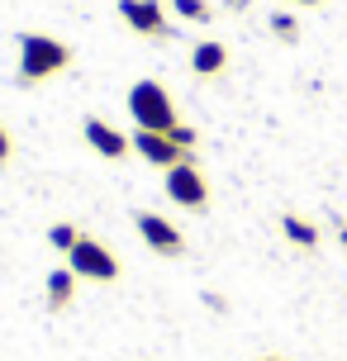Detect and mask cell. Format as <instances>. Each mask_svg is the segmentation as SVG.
Wrapping results in <instances>:
<instances>
[{
    "label": "cell",
    "instance_id": "cell-10",
    "mask_svg": "<svg viewBox=\"0 0 347 361\" xmlns=\"http://www.w3.org/2000/svg\"><path fill=\"white\" fill-rule=\"evenodd\" d=\"M76 271L72 267H53L48 271V281H43V305H48V314H67V309L76 305Z\"/></svg>",
    "mask_w": 347,
    "mask_h": 361
},
{
    "label": "cell",
    "instance_id": "cell-17",
    "mask_svg": "<svg viewBox=\"0 0 347 361\" xmlns=\"http://www.w3.org/2000/svg\"><path fill=\"white\" fill-rule=\"evenodd\" d=\"M295 5H324V0H295Z\"/></svg>",
    "mask_w": 347,
    "mask_h": 361
},
{
    "label": "cell",
    "instance_id": "cell-9",
    "mask_svg": "<svg viewBox=\"0 0 347 361\" xmlns=\"http://www.w3.org/2000/svg\"><path fill=\"white\" fill-rule=\"evenodd\" d=\"M229 43H219V38H200L195 48H190V72L200 76V81H214V76L229 72Z\"/></svg>",
    "mask_w": 347,
    "mask_h": 361
},
{
    "label": "cell",
    "instance_id": "cell-1",
    "mask_svg": "<svg viewBox=\"0 0 347 361\" xmlns=\"http://www.w3.org/2000/svg\"><path fill=\"white\" fill-rule=\"evenodd\" d=\"M76 62L72 43H62V38L53 34H19V86H43V81H53V76H62L67 67Z\"/></svg>",
    "mask_w": 347,
    "mask_h": 361
},
{
    "label": "cell",
    "instance_id": "cell-8",
    "mask_svg": "<svg viewBox=\"0 0 347 361\" xmlns=\"http://www.w3.org/2000/svg\"><path fill=\"white\" fill-rule=\"evenodd\" d=\"M81 138H86L91 152H95V157H105V162H124L128 152H133V138L119 133L114 124H105L100 114H86V119H81Z\"/></svg>",
    "mask_w": 347,
    "mask_h": 361
},
{
    "label": "cell",
    "instance_id": "cell-2",
    "mask_svg": "<svg viewBox=\"0 0 347 361\" xmlns=\"http://www.w3.org/2000/svg\"><path fill=\"white\" fill-rule=\"evenodd\" d=\"M128 114H133L138 128H152V133H171V128L181 124L171 90H166L162 81H147V76L128 86Z\"/></svg>",
    "mask_w": 347,
    "mask_h": 361
},
{
    "label": "cell",
    "instance_id": "cell-7",
    "mask_svg": "<svg viewBox=\"0 0 347 361\" xmlns=\"http://www.w3.org/2000/svg\"><path fill=\"white\" fill-rule=\"evenodd\" d=\"M133 138V152L143 157L147 166H162V171H171V166H181L185 157H195V152H185L171 133H152V128H133L128 133Z\"/></svg>",
    "mask_w": 347,
    "mask_h": 361
},
{
    "label": "cell",
    "instance_id": "cell-16",
    "mask_svg": "<svg viewBox=\"0 0 347 361\" xmlns=\"http://www.w3.org/2000/svg\"><path fill=\"white\" fill-rule=\"evenodd\" d=\"M338 238H343V247H347V224H338Z\"/></svg>",
    "mask_w": 347,
    "mask_h": 361
},
{
    "label": "cell",
    "instance_id": "cell-15",
    "mask_svg": "<svg viewBox=\"0 0 347 361\" xmlns=\"http://www.w3.org/2000/svg\"><path fill=\"white\" fill-rule=\"evenodd\" d=\"M10 157H15V133L0 124V166H10Z\"/></svg>",
    "mask_w": 347,
    "mask_h": 361
},
{
    "label": "cell",
    "instance_id": "cell-13",
    "mask_svg": "<svg viewBox=\"0 0 347 361\" xmlns=\"http://www.w3.org/2000/svg\"><path fill=\"white\" fill-rule=\"evenodd\" d=\"M166 10L190 19V24H209V19H214V5H209V0H166Z\"/></svg>",
    "mask_w": 347,
    "mask_h": 361
},
{
    "label": "cell",
    "instance_id": "cell-5",
    "mask_svg": "<svg viewBox=\"0 0 347 361\" xmlns=\"http://www.w3.org/2000/svg\"><path fill=\"white\" fill-rule=\"evenodd\" d=\"M114 10H119V19H124L138 38L166 43V38L176 34V29H171V15H166V0H119Z\"/></svg>",
    "mask_w": 347,
    "mask_h": 361
},
{
    "label": "cell",
    "instance_id": "cell-14",
    "mask_svg": "<svg viewBox=\"0 0 347 361\" xmlns=\"http://www.w3.org/2000/svg\"><path fill=\"white\" fill-rule=\"evenodd\" d=\"M272 34L281 38V43H295V38H300V24H295V15H272Z\"/></svg>",
    "mask_w": 347,
    "mask_h": 361
},
{
    "label": "cell",
    "instance_id": "cell-18",
    "mask_svg": "<svg viewBox=\"0 0 347 361\" xmlns=\"http://www.w3.org/2000/svg\"><path fill=\"white\" fill-rule=\"evenodd\" d=\"M257 361H286V357H257Z\"/></svg>",
    "mask_w": 347,
    "mask_h": 361
},
{
    "label": "cell",
    "instance_id": "cell-11",
    "mask_svg": "<svg viewBox=\"0 0 347 361\" xmlns=\"http://www.w3.org/2000/svg\"><path fill=\"white\" fill-rule=\"evenodd\" d=\"M281 233H286V243L291 247H300V252H319V243H324V233H319V224L305 214H281Z\"/></svg>",
    "mask_w": 347,
    "mask_h": 361
},
{
    "label": "cell",
    "instance_id": "cell-12",
    "mask_svg": "<svg viewBox=\"0 0 347 361\" xmlns=\"http://www.w3.org/2000/svg\"><path fill=\"white\" fill-rule=\"evenodd\" d=\"M81 233H86L81 224H67V219H57V224H48V247L67 257V252L76 247V243H81Z\"/></svg>",
    "mask_w": 347,
    "mask_h": 361
},
{
    "label": "cell",
    "instance_id": "cell-4",
    "mask_svg": "<svg viewBox=\"0 0 347 361\" xmlns=\"http://www.w3.org/2000/svg\"><path fill=\"white\" fill-rule=\"evenodd\" d=\"M162 190H166V200H171L176 209H185V214H205V209L214 204L209 176L200 171V162H195V157H185L181 166L162 171Z\"/></svg>",
    "mask_w": 347,
    "mask_h": 361
},
{
    "label": "cell",
    "instance_id": "cell-6",
    "mask_svg": "<svg viewBox=\"0 0 347 361\" xmlns=\"http://www.w3.org/2000/svg\"><path fill=\"white\" fill-rule=\"evenodd\" d=\"M133 228H138V238L147 243V252L166 257V262H176V257H185V233L171 224L166 214H152V209H133Z\"/></svg>",
    "mask_w": 347,
    "mask_h": 361
},
{
    "label": "cell",
    "instance_id": "cell-3",
    "mask_svg": "<svg viewBox=\"0 0 347 361\" xmlns=\"http://www.w3.org/2000/svg\"><path fill=\"white\" fill-rule=\"evenodd\" d=\"M67 267L76 271V281H91V286H119V276H124L119 252L95 233H81V243L67 252Z\"/></svg>",
    "mask_w": 347,
    "mask_h": 361
}]
</instances>
